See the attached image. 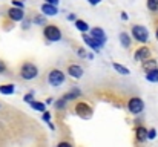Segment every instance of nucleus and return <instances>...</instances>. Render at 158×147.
I'll use <instances>...</instances> for the list:
<instances>
[{"instance_id":"4be33fe9","label":"nucleus","mask_w":158,"mask_h":147,"mask_svg":"<svg viewBox=\"0 0 158 147\" xmlns=\"http://www.w3.org/2000/svg\"><path fill=\"white\" fill-rule=\"evenodd\" d=\"M66 101H68L66 98L61 97L60 100H58V101H57V103H55V107H57L58 110H60V109H63V107H66Z\"/></svg>"},{"instance_id":"6e6552de","label":"nucleus","mask_w":158,"mask_h":147,"mask_svg":"<svg viewBox=\"0 0 158 147\" xmlns=\"http://www.w3.org/2000/svg\"><path fill=\"white\" fill-rule=\"evenodd\" d=\"M134 58H135L137 61H144V60L151 58V49L148 48V46L138 48L135 51V54H134Z\"/></svg>"},{"instance_id":"20e7f679","label":"nucleus","mask_w":158,"mask_h":147,"mask_svg":"<svg viewBox=\"0 0 158 147\" xmlns=\"http://www.w3.org/2000/svg\"><path fill=\"white\" fill-rule=\"evenodd\" d=\"M143 109H144V103H143V100L140 97L129 98V101H127V110H129L131 113L138 115V113L143 112Z\"/></svg>"},{"instance_id":"2eb2a0df","label":"nucleus","mask_w":158,"mask_h":147,"mask_svg":"<svg viewBox=\"0 0 158 147\" xmlns=\"http://www.w3.org/2000/svg\"><path fill=\"white\" fill-rule=\"evenodd\" d=\"M74 25H75V28H77L78 31H81V32H88V31H89V25H88L85 20H80V18H77Z\"/></svg>"},{"instance_id":"9b49d317","label":"nucleus","mask_w":158,"mask_h":147,"mask_svg":"<svg viewBox=\"0 0 158 147\" xmlns=\"http://www.w3.org/2000/svg\"><path fill=\"white\" fill-rule=\"evenodd\" d=\"M91 35H92L94 39H97L102 45L106 43V32L102 28H92V29H91Z\"/></svg>"},{"instance_id":"2f4dec72","label":"nucleus","mask_w":158,"mask_h":147,"mask_svg":"<svg viewBox=\"0 0 158 147\" xmlns=\"http://www.w3.org/2000/svg\"><path fill=\"white\" fill-rule=\"evenodd\" d=\"M121 18H123V20H127V14L123 12V14H121Z\"/></svg>"},{"instance_id":"aec40b11","label":"nucleus","mask_w":158,"mask_h":147,"mask_svg":"<svg viewBox=\"0 0 158 147\" xmlns=\"http://www.w3.org/2000/svg\"><path fill=\"white\" fill-rule=\"evenodd\" d=\"M148 9L152 12L158 11V0H148Z\"/></svg>"},{"instance_id":"cd10ccee","label":"nucleus","mask_w":158,"mask_h":147,"mask_svg":"<svg viewBox=\"0 0 158 147\" xmlns=\"http://www.w3.org/2000/svg\"><path fill=\"white\" fill-rule=\"evenodd\" d=\"M12 6H17V8H23V3H22V2H15V0H12Z\"/></svg>"},{"instance_id":"9d476101","label":"nucleus","mask_w":158,"mask_h":147,"mask_svg":"<svg viewBox=\"0 0 158 147\" xmlns=\"http://www.w3.org/2000/svg\"><path fill=\"white\" fill-rule=\"evenodd\" d=\"M42 12L45 14V15H57L58 14V9H57V5H51V3H43L42 5Z\"/></svg>"},{"instance_id":"f3484780","label":"nucleus","mask_w":158,"mask_h":147,"mask_svg":"<svg viewBox=\"0 0 158 147\" xmlns=\"http://www.w3.org/2000/svg\"><path fill=\"white\" fill-rule=\"evenodd\" d=\"M14 91H15L14 84H2L0 86V94H3V95H12Z\"/></svg>"},{"instance_id":"5701e85b","label":"nucleus","mask_w":158,"mask_h":147,"mask_svg":"<svg viewBox=\"0 0 158 147\" xmlns=\"http://www.w3.org/2000/svg\"><path fill=\"white\" fill-rule=\"evenodd\" d=\"M155 137H157V130L155 129H151L149 133H148V140H154Z\"/></svg>"},{"instance_id":"f257e3e1","label":"nucleus","mask_w":158,"mask_h":147,"mask_svg":"<svg viewBox=\"0 0 158 147\" xmlns=\"http://www.w3.org/2000/svg\"><path fill=\"white\" fill-rule=\"evenodd\" d=\"M37 75H39V69H37L35 64L28 63V61L22 64V67H20V77L23 80H34Z\"/></svg>"},{"instance_id":"ddd939ff","label":"nucleus","mask_w":158,"mask_h":147,"mask_svg":"<svg viewBox=\"0 0 158 147\" xmlns=\"http://www.w3.org/2000/svg\"><path fill=\"white\" fill-rule=\"evenodd\" d=\"M148 133H149V130L144 129L143 126H140V127L137 129V140H138L140 143L146 141V140H148Z\"/></svg>"},{"instance_id":"a878e982","label":"nucleus","mask_w":158,"mask_h":147,"mask_svg":"<svg viewBox=\"0 0 158 147\" xmlns=\"http://www.w3.org/2000/svg\"><path fill=\"white\" fill-rule=\"evenodd\" d=\"M23 100H25V103H31V101H34V100H32V95H31V94H26Z\"/></svg>"},{"instance_id":"393cba45","label":"nucleus","mask_w":158,"mask_h":147,"mask_svg":"<svg viewBox=\"0 0 158 147\" xmlns=\"http://www.w3.org/2000/svg\"><path fill=\"white\" fill-rule=\"evenodd\" d=\"M49 118H51V113L45 110V112H43V120H45L46 123H49Z\"/></svg>"},{"instance_id":"c756f323","label":"nucleus","mask_w":158,"mask_h":147,"mask_svg":"<svg viewBox=\"0 0 158 147\" xmlns=\"http://www.w3.org/2000/svg\"><path fill=\"white\" fill-rule=\"evenodd\" d=\"M88 2H89L91 5H94V6H95V5H98V3H100L102 0H88Z\"/></svg>"},{"instance_id":"a211bd4d","label":"nucleus","mask_w":158,"mask_h":147,"mask_svg":"<svg viewBox=\"0 0 158 147\" xmlns=\"http://www.w3.org/2000/svg\"><path fill=\"white\" fill-rule=\"evenodd\" d=\"M112 67H114L118 74H121V75H129V69H127L126 66H121V64H118V63H112Z\"/></svg>"},{"instance_id":"0eeeda50","label":"nucleus","mask_w":158,"mask_h":147,"mask_svg":"<svg viewBox=\"0 0 158 147\" xmlns=\"http://www.w3.org/2000/svg\"><path fill=\"white\" fill-rule=\"evenodd\" d=\"M6 15H8V18H9V20H12V22H20V20L25 17V12H23V8L12 6V8H9V9H8Z\"/></svg>"},{"instance_id":"f03ea898","label":"nucleus","mask_w":158,"mask_h":147,"mask_svg":"<svg viewBox=\"0 0 158 147\" xmlns=\"http://www.w3.org/2000/svg\"><path fill=\"white\" fill-rule=\"evenodd\" d=\"M64 80H66V75H64V72H61L60 69H52V71H49V74H48V83L54 86V88H58V86H61L63 83H64Z\"/></svg>"},{"instance_id":"b1692460","label":"nucleus","mask_w":158,"mask_h":147,"mask_svg":"<svg viewBox=\"0 0 158 147\" xmlns=\"http://www.w3.org/2000/svg\"><path fill=\"white\" fill-rule=\"evenodd\" d=\"M34 23H37V25H43V23H45V17H40V15L35 17V18H34Z\"/></svg>"},{"instance_id":"423d86ee","label":"nucleus","mask_w":158,"mask_h":147,"mask_svg":"<svg viewBox=\"0 0 158 147\" xmlns=\"http://www.w3.org/2000/svg\"><path fill=\"white\" fill-rule=\"evenodd\" d=\"M81 37H83V42H85L89 48L92 49V51H95V52H100V51H102V48L105 46V45H102L97 39H94L91 34L88 35V34H85V32H83V35H81Z\"/></svg>"},{"instance_id":"473e14b6","label":"nucleus","mask_w":158,"mask_h":147,"mask_svg":"<svg viewBox=\"0 0 158 147\" xmlns=\"http://www.w3.org/2000/svg\"><path fill=\"white\" fill-rule=\"evenodd\" d=\"M155 37H157V40H158V26H157V29H155Z\"/></svg>"},{"instance_id":"4468645a","label":"nucleus","mask_w":158,"mask_h":147,"mask_svg":"<svg viewBox=\"0 0 158 147\" xmlns=\"http://www.w3.org/2000/svg\"><path fill=\"white\" fill-rule=\"evenodd\" d=\"M146 80L151 81V83H158V67L146 72Z\"/></svg>"},{"instance_id":"f8f14e48","label":"nucleus","mask_w":158,"mask_h":147,"mask_svg":"<svg viewBox=\"0 0 158 147\" xmlns=\"http://www.w3.org/2000/svg\"><path fill=\"white\" fill-rule=\"evenodd\" d=\"M158 67V63L157 60H154V58H148V60H144L143 61V69L148 72V71H152V69H157Z\"/></svg>"},{"instance_id":"7ed1b4c3","label":"nucleus","mask_w":158,"mask_h":147,"mask_svg":"<svg viewBox=\"0 0 158 147\" xmlns=\"http://www.w3.org/2000/svg\"><path fill=\"white\" fill-rule=\"evenodd\" d=\"M132 37L140 43H146L149 40V31L141 25H134L132 26Z\"/></svg>"},{"instance_id":"bb28decb","label":"nucleus","mask_w":158,"mask_h":147,"mask_svg":"<svg viewBox=\"0 0 158 147\" xmlns=\"http://www.w3.org/2000/svg\"><path fill=\"white\" fill-rule=\"evenodd\" d=\"M5 71H6V64H5V63L0 60V74H3Z\"/></svg>"},{"instance_id":"dca6fc26","label":"nucleus","mask_w":158,"mask_h":147,"mask_svg":"<svg viewBox=\"0 0 158 147\" xmlns=\"http://www.w3.org/2000/svg\"><path fill=\"white\" fill-rule=\"evenodd\" d=\"M120 43L123 48H129L131 46V35L127 32H121L120 34Z\"/></svg>"},{"instance_id":"412c9836","label":"nucleus","mask_w":158,"mask_h":147,"mask_svg":"<svg viewBox=\"0 0 158 147\" xmlns=\"http://www.w3.org/2000/svg\"><path fill=\"white\" fill-rule=\"evenodd\" d=\"M80 95V91H72V92H69V94H66V95H63V98H66V100H74V98H77Z\"/></svg>"},{"instance_id":"7c9ffc66","label":"nucleus","mask_w":158,"mask_h":147,"mask_svg":"<svg viewBox=\"0 0 158 147\" xmlns=\"http://www.w3.org/2000/svg\"><path fill=\"white\" fill-rule=\"evenodd\" d=\"M46 2H48V3H51V5H58V2H60V0H46Z\"/></svg>"},{"instance_id":"39448f33","label":"nucleus","mask_w":158,"mask_h":147,"mask_svg":"<svg viewBox=\"0 0 158 147\" xmlns=\"http://www.w3.org/2000/svg\"><path fill=\"white\" fill-rule=\"evenodd\" d=\"M43 35L46 37V40L49 42H58L61 39V31L55 26V25H48L43 29Z\"/></svg>"},{"instance_id":"c85d7f7f","label":"nucleus","mask_w":158,"mask_h":147,"mask_svg":"<svg viewBox=\"0 0 158 147\" xmlns=\"http://www.w3.org/2000/svg\"><path fill=\"white\" fill-rule=\"evenodd\" d=\"M58 147H71V143H58Z\"/></svg>"},{"instance_id":"1a4fd4ad","label":"nucleus","mask_w":158,"mask_h":147,"mask_svg":"<svg viewBox=\"0 0 158 147\" xmlns=\"http://www.w3.org/2000/svg\"><path fill=\"white\" fill-rule=\"evenodd\" d=\"M66 72L72 77V78H81L83 77V67L80 64H69Z\"/></svg>"},{"instance_id":"6ab92c4d","label":"nucleus","mask_w":158,"mask_h":147,"mask_svg":"<svg viewBox=\"0 0 158 147\" xmlns=\"http://www.w3.org/2000/svg\"><path fill=\"white\" fill-rule=\"evenodd\" d=\"M29 104H31L32 109H35V110H39V112H45V110H46V104L42 103V101H31Z\"/></svg>"}]
</instances>
